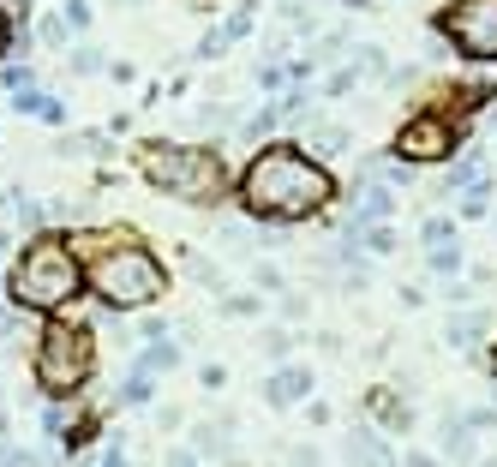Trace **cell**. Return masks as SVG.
Segmentation results:
<instances>
[{"instance_id": "30bf717a", "label": "cell", "mask_w": 497, "mask_h": 467, "mask_svg": "<svg viewBox=\"0 0 497 467\" xmlns=\"http://www.w3.org/2000/svg\"><path fill=\"white\" fill-rule=\"evenodd\" d=\"M371 413H378V420H390V425H408V413L390 401V390H371Z\"/></svg>"}, {"instance_id": "9c48e42d", "label": "cell", "mask_w": 497, "mask_h": 467, "mask_svg": "<svg viewBox=\"0 0 497 467\" xmlns=\"http://www.w3.org/2000/svg\"><path fill=\"white\" fill-rule=\"evenodd\" d=\"M384 216H390V192H384V186H371L366 198H360V222H384Z\"/></svg>"}, {"instance_id": "277c9868", "label": "cell", "mask_w": 497, "mask_h": 467, "mask_svg": "<svg viewBox=\"0 0 497 467\" xmlns=\"http://www.w3.org/2000/svg\"><path fill=\"white\" fill-rule=\"evenodd\" d=\"M138 168L157 192H168L180 204H198V210L222 204V192H228V162L210 144H144Z\"/></svg>"}, {"instance_id": "52a82bcc", "label": "cell", "mask_w": 497, "mask_h": 467, "mask_svg": "<svg viewBox=\"0 0 497 467\" xmlns=\"http://www.w3.org/2000/svg\"><path fill=\"white\" fill-rule=\"evenodd\" d=\"M455 138H462V127H455L450 114L426 108L396 132V156H408V162H443V156H455Z\"/></svg>"}, {"instance_id": "4fadbf2b", "label": "cell", "mask_w": 497, "mask_h": 467, "mask_svg": "<svg viewBox=\"0 0 497 467\" xmlns=\"http://www.w3.org/2000/svg\"><path fill=\"white\" fill-rule=\"evenodd\" d=\"M13 30H18V25H13V18H6V13H0V55L13 48Z\"/></svg>"}, {"instance_id": "7a4b0ae2", "label": "cell", "mask_w": 497, "mask_h": 467, "mask_svg": "<svg viewBox=\"0 0 497 467\" xmlns=\"http://www.w3.org/2000/svg\"><path fill=\"white\" fill-rule=\"evenodd\" d=\"M85 288L108 311H144L168 294V269H162V258L150 252V246L102 234V252L85 264Z\"/></svg>"}, {"instance_id": "2e32d148", "label": "cell", "mask_w": 497, "mask_h": 467, "mask_svg": "<svg viewBox=\"0 0 497 467\" xmlns=\"http://www.w3.org/2000/svg\"><path fill=\"white\" fill-rule=\"evenodd\" d=\"M0 288H6V282H0Z\"/></svg>"}, {"instance_id": "8fae6325", "label": "cell", "mask_w": 497, "mask_h": 467, "mask_svg": "<svg viewBox=\"0 0 497 467\" xmlns=\"http://www.w3.org/2000/svg\"><path fill=\"white\" fill-rule=\"evenodd\" d=\"M25 108L36 114V120H60V102L55 96H25Z\"/></svg>"}, {"instance_id": "5bb4252c", "label": "cell", "mask_w": 497, "mask_h": 467, "mask_svg": "<svg viewBox=\"0 0 497 467\" xmlns=\"http://www.w3.org/2000/svg\"><path fill=\"white\" fill-rule=\"evenodd\" d=\"M408 467H431V462H426V455H413V462H408Z\"/></svg>"}, {"instance_id": "6da1fadb", "label": "cell", "mask_w": 497, "mask_h": 467, "mask_svg": "<svg viewBox=\"0 0 497 467\" xmlns=\"http://www.w3.org/2000/svg\"><path fill=\"white\" fill-rule=\"evenodd\" d=\"M330 198H336L330 168L312 162L299 144H264L240 174V204L258 222H306V216H318Z\"/></svg>"}, {"instance_id": "9a60e30c", "label": "cell", "mask_w": 497, "mask_h": 467, "mask_svg": "<svg viewBox=\"0 0 497 467\" xmlns=\"http://www.w3.org/2000/svg\"><path fill=\"white\" fill-rule=\"evenodd\" d=\"M492 366H497V341H492Z\"/></svg>"}, {"instance_id": "5b68a950", "label": "cell", "mask_w": 497, "mask_h": 467, "mask_svg": "<svg viewBox=\"0 0 497 467\" xmlns=\"http://www.w3.org/2000/svg\"><path fill=\"white\" fill-rule=\"evenodd\" d=\"M90 371H96V336H90L85 324L55 318V324L43 330V341H36V360H30L36 390H43V396H72Z\"/></svg>"}, {"instance_id": "ba28073f", "label": "cell", "mask_w": 497, "mask_h": 467, "mask_svg": "<svg viewBox=\"0 0 497 467\" xmlns=\"http://www.w3.org/2000/svg\"><path fill=\"white\" fill-rule=\"evenodd\" d=\"M306 390H312V371H306V366H282V371H276L270 383H264V396H270L276 408H288V401H299Z\"/></svg>"}, {"instance_id": "3957f363", "label": "cell", "mask_w": 497, "mask_h": 467, "mask_svg": "<svg viewBox=\"0 0 497 467\" xmlns=\"http://www.w3.org/2000/svg\"><path fill=\"white\" fill-rule=\"evenodd\" d=\"M78 288H85V258H78L72 240H60V234H36V240L18 252L13 276H6L13 306L43 311V318H55L66 299H78Z\"/></svg>"}, {"instance_id": "7c38bea8", "label": "cell", "mask_w": 497, "mask_h": 467, "mask_svg": "<svg viewBox=\"0 0 497 467\" xmlns=\"http://www.w3.org/2000/svg\"><path fill=\"white\" fill-rule=\"evenodd\" d=\"M60 18H66L72 30H85L90 25V6H85V0H66V6H60Z\"/></svg>"}, {"instance_id": "8992f818", "label": "cell", "mask_w": 497, "mask_h": 467, "mask_svg": "<svg viewBox=\"0 0 497 467\" xmlns=\"http://www.w3.org/2000/svg\"><path fill=\"white\" fill-rule=\"evenodd\" d=\"M438 30L450 36L468 60H497V0H450L438 13Z\"/></svg>"}]
</instances>
